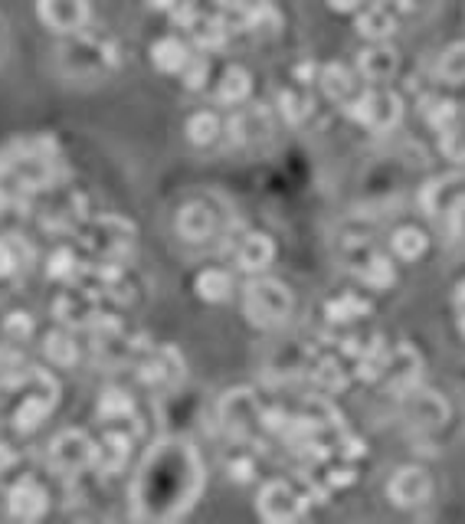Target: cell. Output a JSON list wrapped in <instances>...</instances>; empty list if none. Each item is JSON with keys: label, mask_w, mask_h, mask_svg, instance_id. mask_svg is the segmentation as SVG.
<instances>
[{"label": "cell", "mask_w": 465, "mask_h": 524, "mask_svg": "<svg viewBox=\"0 0 465 524\" xmlns=\"http://www.w3.org/2000/svg\"><path fill=\"white\" fill-rule=\"evenodd\" d=\"M207 485L197 446L184 433H168L154 443L131 479V518L168 524L184 518L200 502Z\"/></svg>", "instance_id": "cell-1"}, {"label": "cell", "mask_w": 465, "mask_h": 524, "mask_svg": "<svg viewBox=\"0 0 465 524\" xmlns=\"http://www.w3.org/2000/svg\"><path fill=\"white\" fill-rule=\"evenodd\" d=\"M56 181V148L46 138L17 141L0 154V207L27 204Z\"/></svg>", "instance_id": "cell-2"}, {"label": "cell", "mask_w": 465, "mask_h": 524, "mask_svg": "<svg viewBox=\"0 0 465 524\" xmlns=\"http://www.w3.org/2000/svg\"><path fill=\"white\" fill-rule=\"evenodd\" d=\"M14 384L20 387L23 397L17 400V407L10 410V420H14L17 433H33L46 420V416L53 413L56 400H59V384H56V377L40 371V367L23 371Z\"/></svg>", "instance_id": "cell-3"}, {"label": "cell", "mask_w": 465, "mask_h": 524, "mask_svg": "<svg viewBox=\"0 0 465 524\" xmlns=\"http://www.w3.org/2000/svg\"><path fill=\"white\" fill-rule=\"evenodd\" d=\"M295 299L279 279H253L243 292V312L256 328H282L292 318Z\"/></svg>", "instance_id": "cell-4"}, {"label": "cell", "mask_w": 465, "mask_h": 524, "mask_svg": "<svg viewBox=\"0 0 465 524\" xmlns=\"http://www.w3.org/2000/svg\"><path fill=\"white\" fill-rule=\"evenodd\" d=\"M59 63L69 76H82V79H99L109 76L115 63H118V50L112 43H105L99 37H86V33H76L73 43H66L59 50Z\"/></svg>", "instance_id": "cell-5"}, {"label": "cell", "mask_w": 465, "mask_h": 524, "mask_svg": "<svg viewBox=\"0 0 465 524\" xmlns=\"http://www.w3.org/2000/svg\"><path fill=\"white\" fill-rule=\"evenodd\" d=\"M82 243L89 246V253L99 262H122L125 253L135 243V226L125 223L122 217H95L86 230H82Z\"/></svg>", "instance_id": "cell-6"}, {"label": "cell", "mask_w": 465, "mask_h": 524, "mask_svg": "<svg viewBox=\"0 0 465 524\" xmlns=\"http://www.w3.org/2000/svg\"><path fill=\"white\" fill-rule=\"evenodd\" d=\"M262 416H266V410H262L259 397L249 387H236L220 400L223 430L233 439H243V443L246 439H256L259 430H266V426H262Z\"/></svg>", "instance_id": "cell-7"}, {"label": "cell", "mask_w": 465, "mask_h": 524, "mask_svg": "<svg viewBox=\"0 0 465 524\" xmlns=\"http://www.w3.org/2000/svg\"><path fill=\"white\" fill-rule=\"evenodd\" d=\"M348 115L371 131H393L403 118V99L390 89H367L348 102Z\"/></svg>", "instance_id": "cell-8"}, {"label": "cell", "mask_w": 465, "mask_h": 524, "mask_svg": "<svg viewBox=\"0 0 465 524\" xmlns=\"http://www.w3.org/2000/svg\"><path fill=\"white\" fill-rule=\"evenodd\" d=\"M341 259L344 266L354 279H361L364 285L371 289H387L393 282V262L390 256H384L374 243H364V240H348L341 249Z\"/></svg>", "instance_id": "cell-9"}, {"label": "cell", "mask_w": 465, "mask_h": 524, "mask_svg": "<svg viewBox=\"0 0 465 524\" xmlns=\"http://www.w3.org/2000/svg\"><path fill=\"white\" fill-rule=\"evenodd\" d=\"M256 511H259V518H262V521H272V524H292V521H298V518H305V511H308V495L298 492L295 485L276 479V482L262 485L259 502H256Z\"/></svg>", "instance_id": "cell-10"}, {"label": "cell", "mask_w": 465, "mask_h": 524, "mask_svg": "<svg viewBox=\"0 0 465 524\" xmlns=\"http://www.w3.org/2000/svg\"><path fill=\"white\" fill-rule=\"evenodd\" d=\"M50 469L59 475H79L92 469L95 462V443L86 430H63L50 443Z\"/></svg>", "instance_id": "cell-11"}, {"label": "cell", "mask_w": 465, "mask_h": 524, "mask_svg": "<svg viewBox=\"0 0 465 524\" xmlns=\"http://www.w3.org/2000/svg\"><path fill=\"white\" fill-rule=\"evenodd\" d=\"M403 397V420H407L416 433H433L439 426H446L449 420V403L439 397L433 390H423V387H410Z\"/></svg>", "instance_id": "cell-12"}, {"label": "cell", "mask_w": 465, "mask_h": 524, "mask_svg": "<svg viewBox=\"0 0 465 524\" xmlns=\"http://www.w3.org/2000/svg\"><path fill=\"white\" fill-rule=\"evenodd\" d=\"M138 377L145 380L148 387L168 393L174 387H181L184 377V357L174 348H148L138 361Z\"/></svg>", "instance_id": "cell-13"}, {"label": "cell", "mask_w": 465, "mask_h": 524, "mask_svg": "<svg viewBox=\"0 0 465 524\" xmlns=\"http://www.w3.org/2000/svg\"><path fill=\"white\" fill-rule=\"evenodd\" d=\"M37 14L53 33L76 37V33L86 30L92 7L89 0H37Z\"/></svg>", "instance_id": "cell-14"}, {"label": "cell", "mask_w": 465, "mask_h": 524, "mask_svg": "<svg viewBox=\"0 0 465 524\" xmlns=\"http://www.w3.org/2000/svg\"><path fill=\"white\" fill-rule=\"evenodd\" d=\"M387 498L397 508H420V505L429 502V498H433V479L416 466L397 469L393 472L390 485H387Z\"/></svg>", "instance_id": "cell-15"}, {"label": "cell", "mask_w": 465, "mask_h": 524, "mask_svg": "<svg viewBox=\"0 0 465 524\" xmlns=\"http://www.w3.org/2000/svg\"><path fill=\"white\" fill-rule=\"evenodd\" d=\"M226 135H230L233 145H259L272 135V115L262 105H246V109H236L226 122Z\"/></svg>", "instance_id": "cell-16"}, {"label": "cell", "mask_w": 465, "mask_h": 524, "mask_svg": "<svg viewBox=\"0 0 465 524\" xmlns=\"http://www.w3.org/2000/svg\"><path fill=\"white\" fill-rule=\"evenodd\" d=\"M50 508V495L37 479H20L7 492V511L17 521H40Z\"/></svg>", "instance_id": "cell-17"}, {"label": "cell", "mask_w": 465, "mask_h": 524, "mask_svg": "<svg viewBox=\"0 0 465 524\" xmlns=\"http://www.w3.org/2000/svg\"><path fill=\"white\" fill-rule=\"evenodd\" d=\"M217 230H220V220L210 204L194 200V204H184L181 213H177V233H181V240L187 243H207L217 236Z\"/></svg>", "instance_id": "cell-18"}, {"label": "cell", "mask_w": 465, "mask_h": 524, "mask_svg": "<svg viewBox=\"0 0 465 524\" xmlns=\"http://www.w3.org/2000/svg\"><path fill=\"white\" fill-rule=\"evenodd\" d=\"M397 69H400V56L384 43L367 46V50H361V56H357V73L364 76V82H371V86H384V82L397 76Z\"/></svg>", "instance_id": "cell-19"}, {"label": "cell", "mask_w": 465, "mask_h": 524, "mask_svg": "<svg viewBox=\"0 0 465 524\" xmlns=\"http://www.w3.org/2000/svg\"><path fill=\"white\" fill-rule=\"evenodd\" d=\"M390 384L393 393H407L410 387H416L420 380V354H416L410 344H400V348L390 351V361L380 374Z\"/></svg>", "instance_id": "cell-20"}, {"label": "cell", "mask_w": 465, "mask_h": 524, "mask_svg": "<svg viewBox=\"0 0 465 524\" xmlns=\"http://www.w3.org/2000/svg\"><path fill=\"white\" fill-rule=\"evenodd\" d=\"M131 446H135V439L128 433H105L102 443H95V462L92 469L99 475H118L125 469V462L131 456Z\"/></svg>", "instance_id": "cell-21"}, {"label": "cell", "mask_w": 465, "mask_h": 524, "mask_svg": "<svg viewBox=\"0 0 465 524\" xmlns=\"http://www.w3.org/2000/svg\"><path fill=\"white\" fill-rule=\"evenodd\" d=\"M272 259H276V243L269 240L266 233H246L240 246H236V266L243 272H266L272 266Z\"/></svg>", "instance_id": "cell-22"}, {"label": "cell", "mask_w": 465, "mask_h": 524, "mask_svg": "<svg viewBox=\"0 0 465 524\" xmlns=\"http://www.w3.org/2000/svg\"><path fill=\"white\" fill-rule=\"evenodd\" d=\"M397 30V17H393V7H387L384 0L380 4H364L361 17H357V33L367 37L371 43H384L393 37Z\"/></svg>", "instance_id": "cell-23"}, {"label": "cell", "mask_w": 465, "mask_h": 524, "mask_svg": "<svg viewBox=\"0 0 465 524\" xmlns=\"http://www.w3.org/2000/svg\"><path fill=\"white\" fill-rule=\"evenodd\" d=\"M194 56L190 53V46L184 40H177V37H164L151 46V63L161 69V73H184V66H187V59Z\"/></svg>", "instance_id": "cell-24"}, {"label": "cell", "mask_w": 465, "mask_h": 524, "mask_svg": "<svg viewBox=\"0 0 465 524\" xmlns=\"http://www.w3.org/2000/svg\"><path fill=\"white\" fill-rule=\"evenodd\" d=\"M318 82H321V92H325L331 102L344 105V102L354 99V73H351L348 66L328 63V66L318 73Z\"/></svg>", "instance_id": "cell-25"}, {"label": "cell", "mask_w": 465, "mask_h": 524, "mask_svg": "<svg viewBox=\"0 0 465 524\" xmlns=\"http://www.w3.org/2000/svg\"><path fill=\"white\" fill-rule=\"evenodd\" d=\"M249 92H253V76H249L243 66H233V69H226L223 79H220L217 102L220 105H243L249 99Z\"/></svg>", "instance_id": "cell-26"}, {"label": "cell", "mask_w": 465, "mask_h": 524, "mask_svg": "<svg viewBox=\"0 0 465 524\" xmlns=\"http://www.w3.org/2000/svg\"><path fill=\"white\" fill-rule=\"evenodd\" d=\"M190 33H194V43H197L200 53H217L226 46L230 27H226L223 17H200L194 27H190Z\"/></svg>", "instance_id": "cell-27"}, {"label": "cell", "mask_w": 465, "mask_h": 524, "mask_svg": "<svg viewBox=\"0 0 465 524\" xmlns=\"http://www.w3.org/2000/svg\"><path fill=\"white\" fill-rule=\"evenodd\" d=\"M43 351H46V357H50L56 367H73L79 361L76 335H73V331H66V325L59 328V331H50V335H46Z\"/></svg>", "instance_id": "cell-28"}, {"label": "cell", "mask_w": 465, "mask_h": 524, "mask_svg": "<svg viewBox=\"0 0 465 524\" xmlns=\"http://www.w3.org/2000/svg\"><path fill=\"white\" fill-rule=\"evenodd\" d=\"M390 246H393V256L403 259V262H416L423 253H426V233L416 230V226H397V230L390 233Z\"/></svg>", "instance_id": "cell-29"}, {"label": "cell", "mask_w": 465, "mask_h": 524, "mask_svg": "<svg viewBox=\"0 0 465 524\" xmlns=\"http://www.w3.org/2000/svg\"><path fill=\"white\" fill-rule=\"evenodd\" d=\"M194 289L204 302H226L230 299V292H233V279H230V272L226 269H204L197 276Z\"/></svg>", "instance_id": "cell-30"}, {"label": "cell", "mask_w": 465, "mask_h": 524, "mask_svg": "<svg viewBox=\"0 0 465 524\" xmlns=\"http://www.w3.org/2000/svg\"><path fill=\"white\" fill-rule=\"evenodd\" d=\"M325 312H328L331 321H338V325H348V321H357V318L371 315V302L361 299V295L348 292V295H338V299H331Z\"/></svg>", "instance_id": "cell-31"}, {"label": "cell", "mask_w": 465, "mask_h": 524, "mask_svg": "<svg viewBox=\"0 0 465 524\" xmlns=\"http://www.w3.org/2000/svg\"><path fill=\"white\" fill-rule=\"evenodd\" d=\"M436 76L439 82H446V86H462L465 82V43L446 46L443 56H439Z\"/></svg>", "instance_id": "cell-32"}, {"label": "cell", "mask_w": 465, "mask_h": 524, "mask_svg": "<svg viewBox=\"0 0 465 524\" xmlns=\"http://www.w3.org/2000/svg\"><path fill=\"white\" fill-rule=\"evenodd\" d=\"M131 413H135V400H131L125 390H118V387L102 390V397H99V416L102 420L122 423V420H131Z\"/></svg>", "instance_id": "cell-33"}, {"label": "cell", "mask_w": 465, "mask_h": 524, "mask_svg": "<svg viewBox=\"0 0 465 524\" xmlns=\"http://www.w3.org/2000/svg\"><path fill=\"white\" fill-rule=\"evenodd\" d=\"M423 115L436 131H452L459 125V109H456V102L452 99H426Z\"/></svg>", "instance_id": "cell-34"}, {"label": "cell", "mask_w": 465, "mask_h": 524, "mask_svg": "<svg viewBox=\"0 0 465 524\" xmlns=\"http://www.w3.org/2000/svg\"><path fill=\"white\" fill-rule=\"evenodd\" d=\"M279 105H282V115L289 118L292 125H302L308 115H312L315 109V102H312V95L302 92V89H285L279 95Z\"/></svg>", "instance_id": "cell-35"}, {"label": "cell", "mask_w": 465, "mask_h": 524, "mask_svg": "<svg viewBox=\"0 0 465 524\" xmlns=\"http://www.w3.org/2000/svg\"><path fill=\"white\" fill-rule=\"evenodd\" d=\"M312 377H315V384L328 393H341L344 387H348V374L341 371V364L335 361V357H321V361L312 367Z\"/></svg>", "instance_id": "cell-36"}, {"label": "cell", "mask_w": 465, "mask_h": 524, "mask_svg": "<svg viewBox=\"0 0 465 524\" xmlns=\"http://www.w3.org/2000/svg\"><path fill=\"white\" fill-rule=\"evenodd\" d=\"M217 135H220V118L213 112H197L187 118V138L194 145H210V141H217Z\"/></svg>", "instance_id": "cell-37"}, {"label": "cell", "mask_w": 465, "mask_h": 524, "mask_svg": "<svg viewBox=\"0 0 465 524\" xmlns=\"http://www.w3.org/2000/svg\"><path fill=\"white\" fill-rule=\"evenodd\" d=\"M439 220L446 223V233H449L452 243H465V187L449 200V207L443 210V217Z\"/></svg>", "instance_id": "cell-38"}, {"label": "cell", "mask_w": 465, "mask_h": 524, "mask_svg": "<svg viewBox=\"0 0 465 524\" xmlns=\"http://www.w3.org/2000/svg\"><path fill=\"white\" fill-rule=\"evenodd\" d=\"M46 272H50V279H59V282H73L76 272H79V259L73 249H56L46 262Z\"/></svg>", "instance_id": "cell-39"}, {"label": "cell", "mask_w": 465, "mask_h": 524, "mask_svg": "<svg viewBox=\"0 0 465 524\" xmlns=\"http://www.w3.org/2000/svg\"><path fill=\"white\" fill-rule=\"evenodd\" d=\"M181 76H184V86H187V89H204V82H207V76H210V59H207V53L190 56Z\"/></svg>", "instance_id": "cell-40"}, {"label": "cell", "mask_w": 465, "mask_h": 524, "mask_svg": "<svg viewBox=\"0 0 465 524\" xmlns=\"http://www.w3.org/2000/svg\"><path fill=\"white\" fill-rule=\"evenodd\" d=\"M4 331H7V338H14V341H27V338H30V331H33V318H30L27 312H14V315H7Z\"/></svg>", "instance_id": "cell-41"}, {"label": "cell", "mask_w": 465, "mask_h": 524, "mask_svg": "<svg viewBox=\"0 0 465 524\" xmlns=\"http://www.w3.org/2000/svg\"><path fill=\"white\" fill-rule=\"evenodd\" d=\"M23 374V367H20V357L17 354H10L0 348V390H7L14 380Z\"/></svg>", "instance_id": "cell-42"}, {"label": "cell", "mask_w": 465, "mask_h": 524, "mask_svg": "<svg viewBox=\"0 0 465 524\" xmlns=\"http://www.w3.org/2000/svg\"><path fill=\"white\" fill-rule=\"evenodd\" d=\"M226 469H230V479L233 482H249V479H253V472H256L253 459H233Z\"/></svg>", "instance_id": "cell-43"}, {"label": "cell", "mask_w": 465, "mask_h": 524, "mask_svg": "<svg viewBox=\"0 0 465 524\" xmlns=\"http://www.w3.org/2000/svg\"><path fill=\"white\" fill-rule=\"evenodd\" d=\"M17 269V253H14V246L0 240V276H7V272H14Z\"/></svg>", "instance_id": "cell-44"}, {"label": "cell", "mask_w": 465, "mask_h": 524, "mask_svg": "<svg viewBox=\"0 0 465 524\" xmlns=\"http://www.w3.org/2000/svg\"><path fill=\"white\" fill-rule=\"evenodd\" d=\"M387 7H393V10H400V14H416L426 0H384Z\"/></svg>", "instance_id": "cell-45"}, {"label": "cell", "mask_w": 465, "mask_h": 524, "mask_svg": "<svg viewBox=\"0 0 465 524\" xmlns=\"http://www.w3.org/2000/svg\"><path fill=\"white\" fill-rule=\"evenodd\" d=\"M367 0H328L331 10H341V14H351V10H361Z\"/></svg>", "instance_id": "cell-46"}, {"label": "cell", "mask_w": 465, "mask_h": 524, "mask_svg": "<svg viewBox=\"0 0 465 524\" xmlns=\"http://www.w3.org/2000/svg\"><path fill=\"white\" fill-rule=\"evenodd\" d=\"M354 479H357L354 469H335L328 475V485H351Z\"/></svg>", "instance_id": "cell-47"}, {"label": "cell", "mask_w": 465, "mask_h": 524, "mask_svg": "<svg viewBox=\"0 0 465 524\" xmlns=\"http://www.w3.org/2000/svg\"><path fill=\"white\" fill-rule=\"evenodd\" d=\"M295 76H298V82H302V86H308V82H315L318 69H315V63H302V66L295 69Z\"/></svg>", "instance_id": "cell-48"}, {"label": "cell", "mask_w": 465, "mask_h": 524, "mask_svg": "<svg viewBox=\"0 0 465 524\" xmlns=\"http://www.w3.org/2000/svg\"><path fill=\"white\" fill-rule=\"evenodd\" d=\"M456 308H459V328L465 335V279L459 282V292H456Z\"/></svg>", "instance_id": "cell-49"}, {"label": "cell", "mask_w": 465, "mask_h": 524, "mask_svg": "<svg viewBox=\"0 0 465 524\" xmlns=\"http://www.w3.org/2000/svg\"><path fill=\"white\" fill-rule=\"evenodd\" d=\"M14 462H17V456L10 452V446L0 443V472H7L10 466H14Z\"/></svg>", "instance_id": "cell-50"}, {"label": "cell", "mask_w": 465, "mask_h": 524, "mask_svg": "<svg viewBox=\"0 0 465 524\" xmlns=\"http://www.w3.org/2000/svg\"><path fill=\"white\" fill-rule=\"evenodd\" d=\"M148 4L154 10H171V7H177V0H148Z\"/></svg>", "instance_id": "cell-51"}]
</instances>
